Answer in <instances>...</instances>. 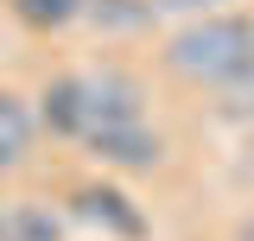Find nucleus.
Listing matches in <instances>:
<instances>
[{
    "mask_svg": "<svg viewBox=\"0 0 254 241\" xmlns=\"http://www.w3.org/2000/svg\"><path fill=\"white\" fill-rule=\"evenodd\" d=\"M254 70V6H222V13H197V19H172L153 38V76L185 95H216Z\"/></svg>",
    "mask_w": 254,
    "mask_h": 241,
    "instance_id": "nucleus-1",
    "label": "nucleus"
},
{
    "mask_svg": "<svg viewBox=\"0 0 254 241\" xmlns=\"http://www.w3.org/2000/svg\"><path fill=\"white\" fill-rule=\"evenodd\" d=\"M83 89H89V133L153 120V63L95 58V63H83Z\"/></svg>",
    "mask_w": 254,
    "mask_h": 241,
    "instance_id": "nucleus-2",
    "label": "nucleus"
},
{
    "mask_svg": "<svg viewBox=\"0 0 254 241\" xmlns=\"http://www.w3.org/2000/svg\"><path fill=\"white\" fill-rule=\"evenodd\" d=\"M64 210H70V222L95 229L102 241H153V216L133 203L127 178H115V172L70 184V190H64Z\"/></svg>",
    "mask_w": 254,
    "mask_h": 241,
    "instance_id": "nucleus-3",
    "label": "nucleus"
},
{
    "mask_svg": "<svg viewBox=\"0 0 254 241\" xmlns=\"http://www.w3.org/2000/svg\"><path fill=\"white\" fill-rule=\"evenodd\" d=\"M83 152H89L102 172H115V178H159V172H172V140L159 133L153 120L89 133V140H83Z\"/></svg>",
    "mask_w": 254,
    "mask_h": 241,
    "instance_id": "nucleus-4",
    "label": "nucleus"
},
{
    "mask_svg": "<svg viewBox=\"0 0 254 241\" xmlns=\"http://www.w3.org/2000/svg\"><path fill=\"white\" fill-rule=\"evenodd\" d=\"M32 108L38 127L58 140V146H83L89 140V89H83V63H58L32 83Z\"/></svg>",
    "mask_w": 254,
    "mask_h": 241,
    "instance_id": "nucleus-5",
    "label": "nucleus"
},
{
    "mask_svg": "<svg viewBox=\"0 0 254 241\" xmlns=\"http://www.w3.org/2000/svg\"><path fill=\"white\" fill-rule=\"evenodd\" d=\"M83 26L102 32V45H133V38H159L172 19L159 13V0H89Z\"/></svg>",
    "mask_w": 254,
    "mask_h": 241,
    "instance_id": "nucleus-6",
    "label": "nucleus"
},
{
    "mask_svg": "<svg viewBox=\"0 0 254 241\" xmlns=\"http://www.w3.org/2000/svg\"><path fill=\"white\" fill-rule=\"evenodd\" d=\"M38 108H32V95L6 89L0 83V178H13V172H26L32 165V146H38Z\"/></svg>",
    "mask_w": 254,
    "mask_h": 241,
    "instance_id": "nucleus-7",
    "label": "nucleus"
},
{
    "mask_svg": "<svg viewBox=\"0 0 254 241\" xmlns=\"http://www.w3.org/2000/svg\"><path fill=\"white\" fill-rule=\"evenodd\" d=\"M0 13H6L19 32H32V38H58V32L83 26L89 0H0Z\"/></svg>",
    "mask_w": 254,
    "mask_h": 241,
    "instance_id": "nucleus-8",
    "label": "nucleus"
},
{
    "mask_svg": "<svg viewBox=\"0 0 254 241\" xmlns=\"http://www.w3.org/2000/svg\"><path fill=\"white\" fill-rule=\"evenodd\" d=\"M197 108H203V120L222 127V133H254V70H242L235 83H222L216 95H203Z\"/></svg>",
    "mask_w": 254,
    "mask_h": 241,
    "instance_id": "nucleus-9",
    "label": "nucleus"
},
{
    "mask_svg": "<svg viewBox=\"0 0 254 241\" xmlns=\"http://www.w3.org/2000/svg\"><path fill=\"white\" fill-rule=\"evenodd\" d=\"M64 222H70V210L58 216L38 197H13V241H64Z\"/></svg>",
    "mask_w": 254,
    "mask_h": 241,
    "instance_id": "nucleus-10",
    "label": "nucleus"
},
{
    "mask_svg": "<svg viewBox=\"0 0 254 241\" xmlns=\"http://www.w3.org/2000/svg\"><path fill=\"white\" fill-rule=\"evenodd\" d=\"M229 184H235V190H254V133H235V152H229Z\"/></svg>",
    "mask_w": 254,
    "mask_h": 241,
    "instance_id": "nucleus-11",
    "label": "nucleus"
},
{
    "mask_svg": "<svg viewBox=\"0 0 254 241\" xmlns=\"http://www.w3.org/2000/svg\"><path fill=\"white\" fill-rule=\"evenodd\" d=\"M222 6H242V0H159L165 19H197V13H222Z\"/></svg>",
    "mask_w": 254,
    "mask_h": 241,
    "instance_id": "nucleus-12",
    "label": "nucleus"
},
{
    "mask_svg": "<svg viewBox=\"0 0 254 241\" xmlns=\"http://www.w3.org/2000/svg\"><path fill=\"white\" fill-rule=\"evenodd\" d=\"M222 241H254V210H242L229 229H222Z\"/></svg>",
    "mask_w": 254,
    "mask_h": 241,
    "instance_id": "nucleus-13",
    "label": "nucleus"
},
{
    "mask_svg": "<svg viewBox=\"0 0 254 241\" xmlns=\"http://www.w3.org/2000/svg\"><path fill=\"white\" fill-rule=\"evenodd\" d=\"M0 241H13V197H0Z\"/></svg>",
    "mask_w": 254,
    "mask_h": 241,
    "instance_id": "nucleus-14",
    "label": "nucleus"
}]
</instances>
